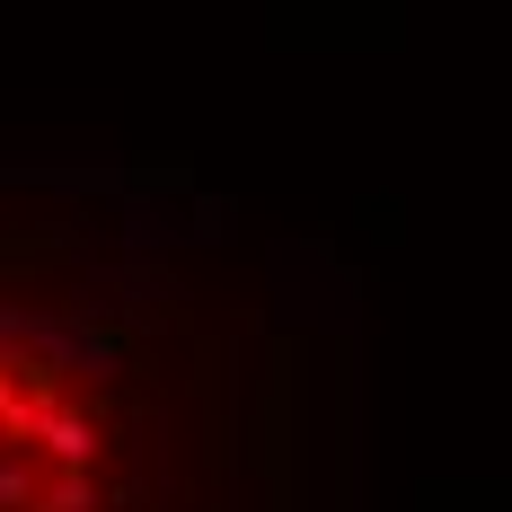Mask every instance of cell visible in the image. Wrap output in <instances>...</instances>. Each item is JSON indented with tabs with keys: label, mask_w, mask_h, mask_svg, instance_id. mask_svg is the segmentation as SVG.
I'll return each instance as SVG.
<instances>
[{
	"label": "cell",
	"mask_w": 512,
	"mask_h": 512,
	"mask_svg": "<svg viewBox=\"0 0 512 512\" xmlns=\"http://www.w3.org/2000/svg\"><path fill=\"white\" fill-rule=\"evenodd\" d=\"M36 512H98V477H89V468H53Z\"/></svg>",
	"instance_id": "7a4b0ae2"
},
{
	"label": "cell",
	"mask_w": 512,
	"mask_h": 512,
	"mask_svg": "<svg viewBox=\"0 0 512 512\" xmlns=\"http://www.w3.org/2000/svg\"><path fill=\"white\" fill-rule=\"evenodd\" d=\"M98 442H106V433H98L80 407H62V389L36 407V433H27V451L53 460V468H89V460H98Z\"/></svg>",
	"instance_id": "6da1fadb"
},
{
	"label": "cell",
	"mask_w": 512,
	"mask_h": 512,
	"mask_svg": "<svg viewBox=\"0 0 512 512\" xmlns=\"http://www.w3.org/2000/svg\"><path fill=\"white\" fill-rule=\"evenodd\" d=\"M18 389H36V371H0V415L18 407Z\"/></svg>",
	"instance_id": "277c9868"
},
{
	"label": "cell",
	"mask_w": 512,
	"mask_h": 512,
	"mask_svg": "<svg viewBox=\"0 0 512 512\" xmlns=\"http://www.w3.org/2000/svg\"><path fill=\"white\" fill-rule=\"evenodd\" d=\"M36 495H45L36 486V460L27 451H0V512H36Z\"/></svg>",
	"instance_id": "3957f363"
}]
</instances>
